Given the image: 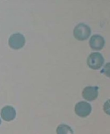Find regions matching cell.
Segmentation results:
<instances>
[{"instance_id":"obj_1","label":"cell","mask_w":110,"mask_h":134,"mask_svg":"<svg viewBox=\"0 0 110 134\" xmlns=\"http://www.w3.org/2000/svg\"><path fill=\"white\" fill-rule=\"evenodd\" d=\"M91 34V30L86 24L83 23L79 24L73 30V35L79 41L87 39Z\"/></svg>"},{"instance_id":"obj_2","label":"cell","mask_w":110,"mask_h":134,"mask_svg":"<svg viewBox=\"0 0 110 134\" xmlns=\"http://www.w3.org/2000/svg\"><path fill=\"white\" fill-rule=\"evenodd\" d=\"M104 59L102 55L99 52H94L89 55L87 59L88 66L92 69L97 70L103 65Z\"/></svg>"},{"instance_id":"obj_3","label":"cell","mask_w":110,"mask_h":134,"mask_svg":"<svg viewBox=\"0 0 110 134\" xmlns=\"http://www.w3.org/2000/svg\"><path fill=\"white\" fill-rule=\"evenodd\" d=\"M9 44L13 49H20L25 44L24 37L19 33L13 34L9 39Z\"/></svg>"},{"instance_id":"obj_4","label":"cell","mask_w":110,"mask_h":134,"mask_svg":"<svg viewBox=\"0 0 110 134\" xmlns=\"http://www.w3.org/2000/svg\"><path fill=\"white\" fill-rule=\"evenodd\" d=\"M91 105L86 102H79L75 107V113L80 117H86L91 113Z\"/></svg>"},{"instance_id":"obj_5","label":"cell","mask_w":110,"mask_h":134,"mask_svg":"<svg viewBox=\"0 0 110 134\" xmlns=\"http://www.w3.org/2000/svg\"><path fill=\"white\" fill-rule=\"evenodd\" d=\"M98 96V88L97 86H86L82 91V97L86 100L92 102Z\"/></svg>"},{"instance_id":"obj_6","label":"cell","mask_w":110,"mask_h":134,"mask_svg":"<svg viewBox=\"0 0 110 134\" xmlns=\"http://www.w3.org/2000/svg\"><path fill=\"white\" fill-rule=\"evenodd\" d=\"M89 44L92 49L100 51L103 48L105 45V40L101 35H94L90 37Z\"/></svg>"},{"instance_id":"obj_7","label":"cell","mask_w":110,"mask_h":134,"mask_svg":"<svg viewBox=\"0 0 110 134\" xmlns=\"http://www.w3.org/2000/svg\"><path fill=\"white\" fill-rule=\"evenodd\" d=\"M1 116L5 121H11L16 117V111L11 106H5L1 109Z\"/></svg>"},{"instance_id":"obj_8","label":"cell","mask_w":110,"mask_h":134,"mask_svg":"<svg viewBox=\"0 0 110 134\" xmlns=\"http://www.w3.org/2000/svg\"><path fill=\"white\" fill-rule=\"evenodd\" d=\"M57 134H73V132L72 128L66 124H60L56 129Z\"/></svg>"},{"instance_id":"obj_9","label":"cell","mask_w":110,"mask_h":134,"mask_svg":"<svg viewBox=\"0 0 110 134\" xmlns=\"http://www.w3.org/2000/svg\"><path fill=\"white\" fill-rule=\"evenodd\" d=\"M0 124H1V119H0Z\"/></svg>"}]
</instances>
